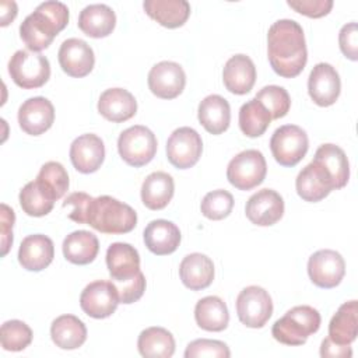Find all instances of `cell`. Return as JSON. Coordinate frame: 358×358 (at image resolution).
Instances as JSON below:
<instances>
[{
  "instance_id": "ffe728a7",
  "label": "cell",
  "mask_w": 358,
  "mask_h": 358,
  "mask_svg": "<svg viewBox=\"0 0 358 358\" xmlns=\"http://www.w3.org/2000/svg\"><path fill=\"white\" fill-rule=\"evenodd\" d=\"M53 257V242L42 234L25 236L18 249V262L28 271H42L52 263Z\"/></svg>"
},
{
  "instance_id": "9c48e42d",
  "label": "cell",
  "mask_w": 358,
  "mask_h": 358,
  "mask_svg": "<svg viewBox=\"0 0 358 358\" xmlns=\"http://www.w3.org/2000/svg\"><path fill=\"white\" fill-rule=\"evenodd\" d=\"M239 320L252 329L263 327L273 313V301L268 292L259 285L243 288L236 298Z\"/></svg>"
},
{
  "instance_id": "bcb514c9",
  "label": "cell",
  "mask_w": 358,
  "mask_h": 358,
  "mask_svg": "<svg viewBox=\"0 0 358 358\" xmlns=\"http://www.w3.org/2000/svg\"><path fill=\"white\" fill-rule=\"evenodd\" d=\"M338 43L343 55L350 60L358 59V27L357 22L343 25L338 34Z\"/></svg>"
},
{
  "instance_id": "277c9868",
  "label": "cell",
  "mask_w": 358,
  "mask_h": 358,
  "mask_svg": "<svg viewBox=\"0 0 358 358\" xmlns=\"http://www.w3.org/2000/svg\"><path fill=\"white\" fill-rule=\"evenodd\" d=\"M320 313L309 305L291 308L282 317L275 320L271 329L273 337L285 345H302L308 337L320 327Z\"/></svg>"
},
{
  "instance_id": "4fadbf2b",
  "label": "cell",
  "mask_w": 358,
  "mask_h": 358,
  "mask_svg": "<svg viewBox=\"0 0 358 358\" xmlns=\"http://www.w3.org/2000/svg\"><path fill=\"white\" fill-rule=\"evenodd\" d=\"M295 187L298 196L309 203H317L336 190L334 180L329 171L316 159L309 162L296 176Z\"/></svg>"
},
{
  "instance_id": "5bb4252c",
  "label": "cell",
  "mask_w": 358,
  "mask_h": 358,
  "mask_svg": "<svg viewBox=\"0 0 358 358\" xmlns=\"http://www.w3.org/2000/svg\"><path fill=\"white\" fill-rule=\"evenodd\" d=\"M186 85V74L175 62H159L148 73L150 91L162 99H173L182 94Z\"/></svg>"
},
{
  "instance_id": "e575fe53",
  "label": "cell",
  "mask_w": 358,
  "mask_h": 358,
  "mask_svg": "<svg viewBox=\"0 0 358 358\" xmlns=\"http://www.w3.org/2000/svg\"><path fill=\"white\" fill-rule=\"evenodd\" d=\"M56 199L38 179L28 182L20 192V204L25 214L31 217H43L53 208Z\"/></svg>"
},
{
  "instance_id": "9a60e30c",
  "label": "cell",
  "mask_w": 358,
  "mask_h": 358,
  "mask_svg": "<svg viewBox=\"0 0 358 358\" xmlns=\"http://www.w3.org/2000/svg\"><path fill=\"white\" fill-rule=\"evenodd\" d=\"M57 57L62 70L70 77L76 78L88 76L95 64L92 48L85 41L78 38L66 39L60 45Z\"/></svg>"
},
{
  "instance_id": "1f68e13d",
  "label": "cell",
  "mask_w": 358,
  "mask_h": 358,
  "mask_svg": "<svg viewBox=\"0 0 358 358\" xmlns=\"http://www.w3.org/2000/svg\"><path fill=\"white\" fill-rule=\"evenodd\" d=\"M52 341L62 350H76L87 340L85 324L74 315H62L52 322Z\"/></svg>"
},
{
  "instance_id": "f546056e",
  "label": "cell",
  "mask_w": 358,
  "mask_h": 358,
  "mask_svg": "<svg viewBox=\"0 0 358 358\" xmlns=\"http://www.w3.org/2000/svg\"><path fill=\"white\" fill-rule=\"evenodd\" d=\"M358 334V303L344 302L329 323V338L341 345H351Z\"/></svg>"
},
{
  "instance_id": "f1b7e54d",
  "label": "cell",
  "mask_w": 358,
  "mask_h": 358,
  "mask_svg": "<svg viewBox=\"0 0 358 358\" xmlns=\"http://www.w3.org/2000/svg\"><path fill=\"white\" fill-rule=\"evenodd\" d=\"M175 183L169 173L157 171L150 173L141 185V201L150 210H162L172 200Z\"/></svg>"
},
{
  "instance_id": "60d3db41",
  "label": "cell",
  "mask_w": 358,
  "mask_h": 358,
  "mask_svg": "<svg viewBox=\"0 0 358 358\" xmlns=\"http://www.w3.org/2000/svg\"><path fill=\"white\" fill-rule=\"evenodd\" d=\"M234 207V197L229 192L218 189L208 192L200 206L203 215L213 221H220L227 218Z\"/></svg>"
},
{
  "instance_id": "8fae6325",
  "label": "cell",
  "mask_w": 358,
  "mask_h": 358,
  "mask_svg": "<svg viewBox=\"0 0 358 358\" xmlns=\"http://www.w3.org/2000/svg\"><path fill=\"white\" fill-rule=\"evenodd\" d=\"M308 274L316 287L334 288L345 274V262L338 252L322 249L309 257Z\"/></svg>"
},
{
  "instance_id": "603a6c76",
  "label": "cell",
  "mask_w": 358,
  "mask_h": 358,
  "mask_svg": "<svg viewBox=\"0 0 358 358\" xmlns=\"http://www.w3.org/2000/svg\"><path fill=\"white\" fill-rule=\"evenodd\" d=\"M222 80L225 88L236 95L248 94L256 81V67L246 55L232 56L224 66Z\"/></svg>"
},
{
  "instance_id": "d590c367",
  "label": "cell",
  "mask_w": 358,
  "mask_h": 358,
  "mask_svg": "<svg viewBox=\"0 0 358 358\" xmlns=\"http://www.w3.org/2000/svg\"><path fill=\"white\" fill-rule=\"evenodd\" d=\"M319 161L331 175L336 189H341L347 185L350 179V165L345 152L336 144H322L316 152L315 158Z\"/></svg>"
},
{
  "instance_id": "d4e9b609",
  "label": "cell",
  "mask_w": 358,
  "mask_h": 358,
  "mask_svg": "<svg viewBox=\"0 0 358 358\" xmlns=\"http://www.w3.org/2000/svg\"><path fill=\"white\" fill-rule=\"evenodd\" d=\"M179 275L183 285L189 289H204L210 287L214 280L213 260L203 253H190L180 262Z\"/></svg>"
},
{
  "instance_id": "ab89813d",
  "label": "cell",
  "mask_w": 358,
  "mask_h": 358,
  "mask_svg": "<svg viewBox=\"0 0 358 358\" xmlns=\"http://www.w3.org/2000/svg\"><path fill=\"white\" fill-rule=\"evenodd\" d=\"M36 179L52 192L56 200L62 199L69 189V175L60 162L49 161L42 165Z\"/></svg>"
},
{
  "instance_id": "836d02e7",
  "label": "cell",
  "mask_w": 358,
  "mask_h": 358,
  "mask_svg": "<svg viewBox=\"0 0 358 358\" xmlns=\"http://www.w3.org/2000/svg\"><path fill=\"white\" fill-rule=\"evenodd\" d=\"M137 348L147 358H171L175 352V338L164 327H148L140 333Z\"/></svg>"
},
{
  "instance_id": "f6af8a7d",
  "label": "cell",
  "mask_w": 358,
  "mask_h": 358,
  "mask_svg": "<svg viewBox=\"0 0 358 358\" xmlns=\"http://www.w3.org/2000/svg\"><path fill=\"white\" fill-rule=\"evenodd\" d=\"M287 4L296 13L310 18L327 15L333 7L331 0H288Z\"/></svg>"
},
{
  "instance_id": "52a82bcc",
  "label": "cell",
  "mask_w": 358,
  "mask_h": 358,
  "mask_svg": "<svg viewBox=\"0 0 358 358\" xmlns=\"http://www.w3.org/2000/svg\"><path fill=\"white\" fill-rule=\"evenodd\" d=\"M267 173V165L259 150H245L235 155L227 168L228 182L239 190H250L259 186Z\"/></svg>"
},
{
  "instance_id": "d6a6232c",
  "label": "cell",
  "mask_w": 358,
  "mask_h": 358,
  "mask_svg": "<svg viewBox=\"0 0 358 358\" xmlns=\"http://www.w3.org/2000/svg\"><path fill=\"white\" fill-rule=\"evenodd\" d=\"M194 319L199 327L207 331H222L229 322V313L225 302L220 296H204L194 308Z\"/></svg>"
},
{
  "instance_id": "8992f818",
  "label": "cell",
  "mask_w": 358,
  "mask_h": 358,
  "mask_svg": "<svg viewBox=\"0 0 358 358\" xmlns=\"http://www.w3.org/2000/svg\"><path fill=\"white\" fill-rule=\"evenodd\" d=\"M155 134L145 126L136 124L123 130L117 138V151L122 159L130 166L147 165L157 152Z\"/></svg>"
},
{
  "instance_id": "7c38bea8",
  "label": "cell",
  "mask_w": 358,
  "mask_h": 358,
  "mask_svg": "<svg viewBox=\"0 0 358 358\" xmlns=\"http://www.w3.org/2000/svg\"><path fill=\"white\" fill-rule=\"evenodd\" d=\"M116 287L112 281L96 280L90 282L80 295V306L94 319L109 317L119 305Z\"/></svg>"
},
{
  "instance_id": "5b68a950",
  "label": "cell",
  "mask_w": 358,
  "mask_h": 358,
  "mask_svg": "<svg viewBox=\"0 0 358 358\" xmlns=\"http://www.w3.org/2000/svg\"><path fill=\"white\" fill-rule=\"evenodd\" d=\"M11 80L24 90H35L45 85L50 77L49 60L35 52L17 50L8 62Z\"/></svg>"
},
{
  "instance_id": "ee69618b",
  "label": "cell",
  "mask_w": 358,
  "mask_h": 358,
  "mask_svg": "<svg viewBox=\"0 0 358 358\" xmlns=\"http://www.w3.org/2000/svg\"><path fill=\"white\" fill-rule=\"evenodd\" d=\"M94 197L84 192H74L66 197L63 207H71L67 217L77 224H87V210Z\"/></svg>"
},
{
  "instance_id": "c3c4849f",
  "label": "cell",
  "mask_w": 358,
  "mask_h": 358,
  "mask_svg": "<svg viewBox=\"0 0 358 358\" xmlns=\"http://www.w3.org/2000/svg\"><path fill=\"white\" fill-rule=\"evenodd\" d=\"M320 355L323 358H350L352 355L351 345H341L326 337L320 345Z\"/></svg>"
},
{
  "instance_id": "b9f144b4",
  "label": "cell",
  "mask_w": 358,
  "mask_h": 358,
  "mask_svg": "<svg viewBox=\"0 0 358 358\" xmlns=\"http://www.w3.org/2000/svg\"><path fill=\"white\" fill-rule=\"evenodd\" d=\"M186 358L208 357V358H229L231 351L228 345L220 340L199 338L187 344L185 351Z\"/></svg>"
},
{
  "instance_id": "7a4b0ae2",
  "label": "cell",
  "mask_w": 358,
  "mask_h": 358,
  "mask_svg": "<svg viewBox=\"0 0 358 358\" xmlns=\"http://www.w3.org/2000/svg\"><path fill=\"white\" fill-rule=\"evenodd\" d=\"M69 8L62 1L41 3L20 25V36L31 52L46 49L66 28Z\"/></svg>"
},
{
  "instance_id": "4316f807",
  "label": "cell",
  "mask_w": 358,
  "mask_h": 358,
  "mask_svg": "<svg viewBox=\"0 0 358 358\" xmlns=\"http://www.w3.org/2000/svg\"><path fill=\"white\" fill-rule=\"evenodd\" d=\"M200 124L211 134H221L229 127L231 108L228 101L217 94L206 96L197 110Z\"/></svg>"
},
{
  "instance_id": "2e32d148",
  "label": "cell",
  "mask_w": 358,
  "mask_h": 358,
  "mask_svg": "<svg viewBox=\"0 0 358 358\" xmlns=\"http://www.w3.org/2000/svg\"><path fill=\"white\" fill-rule=\"evenodd\" d=\"M245 213L248 220L259 227H270L281 220L284 200L273 189H262L246 201Z\"/></svg>"
},
{
  "instance_id": "484cf974",
  "label": "cell",
  "mask_w": 358,
  "mask_h": 358,
  "mask_svg": "<svg viewBox=\"0 0 358 358\" xmlns=\"http://www.w3.org/2000/svg\"><path fill=\"white\" fill-rule=\"evenodd\" d=\"M143 7L150 18L165 28H179L190 15L186 0H145Z\"/></svg>"
},
{
  "instance_id": "8d00e7d4",
  "label": "cell",
  "mask_w": 358,
  "mask_h": 358,
  "mask_svg": "<svg viewBox=\"0 0 358 358\" xmlns=\"http://www.w3.org/2000/svg\"><path fill=\"white\" fill-rule=\"evenodd\" d=\"M271 115L255 98L243 103L239 109V127L248 137H260L270 126Z\"/></svg>"
},
{
  "instance_id": "3957f363",
  "label": "cell",
  "mask_w": 358,
  "mask_h": 358,
  "mask_svg": "<svg viewBox=\"0 0 358 358\" xmlns=\"http://www.w3.org/2000/svg\"><path fill=\"white\" fill-rule=\"evenodd\" d=\"M87 225L102 234H127L137 225L136 211L110 196L91 200L87 210Z\"/></svg>"
},
{
  "instance_id": "74e56055",
  "label": "cell",
  "mask_w": 358,
  "mask_h": 358,
  "mask_svg": "<svg viewBox=\"0 0 358 358\" xmlns=\"http://www.w3.org/2000/svg\"><path fill=\"white\" fill-rule=\"evenodd\" d=\"M32 337L31 327L21 320L13 319L1 324L0 341L6 351H22L31 344Z\"/></svg>"
},
{
  "instance_id": "6da1fadb",
  "label": "cell",
  "mask_w": 358,
  "mask_h": 358,
  "mask_svg": "<svg viewBox=\"0 0 358 358\" xmlns=\"http://www.w3.org/2000/svg\"><path fill=\"white\" fill-rule=\"evenodd\" d=\"M267 53L273 70L284 77L301 74L308 60L306 42L302 27L294 20H278L267 32Z\"/></svg>"
},
{
  "instance_id": "83f0119b",
  "label": "cell",
  "mask_w": 358,
  "mask_h": 358,
  "mask_svg": "<svg viewBox=\"0 0 358 358\" xmlns=\"http://www.w3.org/2000/svg\"><path fill=\"white\" fill-rule=\"evenodd\" d=\"M115 11L106 4H90L78 15V28L91 38H105L115 29Z\"/></svg>"
},
{
  "instance_id": "7dc6e473",
  "label": "cell",
  "mask_w": 358,
  "mask_h": 358,
  "mask_svg": "<svg viewBox=\"0 0 358 358\" xmlns=\"http://www.w3.org/2000/svg\"><path fill=\"white\" fill-rule=\"evenodd\" d=\"M14 211L7 206L1 204V255L6 256L13 243V225H14Z\"/></svg>"
},
{
  "instance_id": "7bdbcfd3",
  "label": "cell",
  "mask_w": 358,
  "mask_h": 358,
  "mask_svg": "<svg viewBox=\"0 0 358 358\" xmlns=\"http://www.w3.org/2000/svg\"><path fill=\"white\" fill-rule=\"evenodd\" d=\"M116 287L120 303H133L138 301L145 291V277L140 271L134 277L124 281H112Z\"/></svg>"
},
{
  "instance_id": "7402d4cb",
  "label": "cell",
  "mask_w": 358,
  "mask_h": 358,
  "mask_svg": "<svg viewBox=\"0 0 358 358\" xmlns=\"http://www.w3.org/2000/svg\"><path fill=\"white\" fill-rule=\"evenodd\" d=\"M106 266L112 281H124L141 271L137 249L124 242H115L108 248Z\"/></svg>"
},
{
  "instance_id": "4dcf8cb0",
  "label": "cell",
  "mask_w": 358,
  "mask_h": 358,
  "mask_svg": "<svg viewBox=\"0 0 358 358\" xmlns=\"http://www.w3.org/2000/svg\"><path fill=\"white\" fill-rule=\"evenodd\" d=\"M63 255L73 264H90L99 252L98 238L90 231H74L63 241Z\"/></svg>"
},
{
  "instance_id": "681fc988",
  "label": "cell",
  "mask_w": 358,
  "mask_h": 358,
  "mask_svg": "<svg viewBox=\"0 0 358 358\" xmlns=\"http://www.w3.org/2000/svg\"><path fill=\"white\" fill-rule=\"evenodd\" d=\"M17 15V4L14 1H1V27H7Z\"/></svg>"
},
{
  "instance_id": "ac0fdd59",
  "label": "cell",
  "mask_w": 358,
  "mask_h": 358,
  "mask_svg": "<svg viewBox=\"0 0 358 358\" xmlns=\"http://www.w3.org/2000/svg\"><path fill=\"white\" fill-rule=\"evenodd\" d=\"M55 120V108L43 96L27 99L18 109L20 127L29 136H39L49 130Z\"/></svg>"
},
{
  "instance_id": "e0dca14e",
  "label": "cell",
  "mask_w": 358,
  "mask_h": 358,
  "mask_svg": "<svg viewBox=\"0 0 358 358\" xmlns=\"http://www.w3.org/2000/svg\"><path fill=\"white\" fill-rule=\"evenodd\" d=\"M341 90L340 76L329 63H317L308 80V92L312 101L319 106L333 105Z\"/></svg>"
},
{
  "instance_id": "ba28073f",
  "label": "cell",
  "mask_w": 358,
  "mask_h": 358,
  "mask_svg": "<svg viewBox=\"0 0 358 358\" xmlns=\"http://www.w3.org/2000/svg\"><path fill=\"white\" fill-rule=\"evenodd\" d=\"M308 147V134L296 124L278 127L270 138L271 154L282 166H295L306 155Z\"/></svg>"
},
{
  "instance_id": "30bf717a",
  "label": "cell",
  "mask_w": 358,
  "mask_h": 358,
  "mask_svg": "<svg viewBox=\"0 0 358 358\" xmlns=\"http://www.w3.org/2000/svg\"><path fill=\"white\" fill-rule=\"evenodd\" d=\"M201 151L203 141L200 134L187 126L173 130L166 141L168 161L178 169H187L196 165Z\"/></svg>"
},
{
  "instance_id": "cb8c5ba5",
  "label": "cell",
  "mask_w": 358,
  "mask_h": 358,
  "mask_svg": "<svg viewBox=\"0 0 358 358\" xmlns=\"http://www.w3.org/2000/svg\"><path fill=\"white\" fill-rule=\"evenodd\" d=\"M144 243L157 256L173 253L180 243L179 228L168 220H154L144 229Z\"/></svg>"
},
{
  "instance_id": "44dd1931",
  "label": "cell",
  "mask_w": 358,
  "mask_h": 358,
  "mask_svg": "<svg viewBox=\"0 0 358 358\" xmlns=\"http://www.w3.org/2000/svg\"><path fill=\"white\" fill-rule=\"evenodd\" d=\"M98 112L109 122L122 123L136 115L137 102L127 90L109 88L98 99Z\"/></svg>"
},
{
  "instance_id": "f35d334b",
  "label": "cell",
  "mask_w": 358,
  "mask_h": 358,
  "mask_svg": "<svg viewBox=\"0 0 358 358\" xmlns=\"http://www.w3.org/2000/svg\"><path fill=\"white\" fill-rule=\"evenodd\" d=\"M271 115V119L284 117L291 108V98L282 87L267 85L263 87L255 96Z\"/></svg>"
},
{
  "instance_id": "d6986e66",
  "label": "cell",
  "mask_w": 358,
  "mask_h": 358,
  "mask_svg": "<svg viewBox=\"0 0 358 358\" xmlns=\"http://www.w3.org/2000/svg\"><path fill=\"white\" fill-rule=\"evenodd\" d=\"M73 166L81 173L98 171L105 159V145L101 137L92 133L78 136L70 145Z\"/></svg>"
}]
</instances>
